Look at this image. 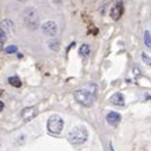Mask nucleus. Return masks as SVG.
Here are the masks:
<instances>
[{"mask_svg": "<svg viewBox=\"0 0 151 151\" xmlns=\"http://www.w3.org/2000/svg\"><path fill=\"white\" fill-rule=\"evenodd\" d=\"M1 29H3L4 31H11V30L13 29V23H12V20H10V19H4V20L1 22Z\"/></svg>", "mask_w": 151, "mask_h": 151, "instance_id": "nucleus-9", "label": "nucleus"}, {"mask_svg": "<svg viewBox=\"0 0 151 151\" xmlns=\"http://www.w3.org/2000/svg\"><path fill=\"white\" fill-rule=\"evenodd\" d=\"M74 98L80 105L85 106V107H89L93 105L94 100H95V93L89 91V89H78L74 92Z\"/></svg>", "mask_w": 151, "mask_h": 151, "instance_id": "nucleus-2", "label": "nucleus"}, {"mask_svg": "<svg viewBox=\"0 0 151 151\" xmlns=\"http://www.w3.org/2000/svg\"><path fill=\"white\" fill-rule=\"evenodd\" d=\"M9 82L13 87H20L22 86V81H20V79L18 76H11V78H9Z\"/></svg>", "mask_w": 151, "mask_h": 151, "instance_id": "nucleus-11", "label": "nucleus"}, {"mask_svg": "<svg viewBox=\"0 0 151 151\" xmlns=\"http://www.w3.org/2000/svg\"><path fill=\"white\" fill-rule=\"evenodd\" d=\"M37 114H38V108L36 106H30V107H26L22 111V118L24 122L32 120Z\"/></svg>", "mask_w": 151, "mask_h": 151, "instance_id": "nucleus-5", "label": "nucleus"}, {"mask_svg": "<svg viewBox=\"0 0 151 151\" xmlns=\"http://www.w3.org/2000/svg\"><path fill=\"white\" fill-rule=\"evenodd\" d=\"M142 60H143V62H144L145 64L151 65V57H150V56H147L145 52H143V54H142Z\"/></svg>", "mask_w": 151, "mask_h": 151, "instance_id": "nucleus-15", "label": "nucleus"}, {"mask_svg": "<svg viewBox=\"0 0 151 151\" xmlns=\"http://www.w3.org/2000/svg\"><path fill=\"white\" fill-rule=\"evenodd\" d=\"M5 41H6V33H5V31L3 29H0V51H1L3 48H4Z\"/></svg>", "mask_w": 151, "mask_h": 151, "instance_id": "nucleus-12", "label": "nucleus"}, {"mask_svg": "<svg viewBox=\"0 0 151 151\" xmlns=\"http://www.w3.org/2000/svg\"><path fill=\"white\" fill-rule=\"evenodd\" d=\"M5 51H6L7 54H14V52H17V47L10 45V47H7V48L5 49Z\"/></svg>", "mask_w": 151, "mask_h": 151, "instance_id": "nucleus-16", "label": "nucleus"}, {"mask_svg": "<svg viewBox=\"0 0 151 151\" xmlns=\"http://www.w3.org/2000/svg\"><path fill=\"white\" fill-rule=\"evenodd\" d=\"M18 1H20V3H25V1H27V0H18Z\"/></svg>", "mask_w": 151, "mask_h": 151, "instance_id": "nucleus-18", "label": "nucleus"}, {"mask_svg": "<svg viewBox=\"0 0 151 151\" xmlns=\"http://www.w3.org/2000/svg\"><path fill=\"white\" fill-rule=\"evenodd\" d=\"M49 47H50V49H52V50L57 51V50H58V48H60V43H58V41H57V40H51V41H50V43H49Z\"/></svg>", "mask_w": 151, "mask_h": 151, "instance_id": "nucleus-14", "label": "nucleus"}, {"mask_svg": "<svg viewBox=\"0 0 151 151\" xmlns=\"http://www.w3.org/2000/svg\"><path fill=\"white\" fill-rule=\"evenodd\" d=\"M89 52H91V48H89L88 44H82V45L80 47L79 54H80L82 57H87V56L89 55Z\"/></svg>", "mask_w": 151, "mask_h": 151, "instance_id": "nucleus-10", "label": "nucleus"}, {"mask_svg": "<svg viewBox=\"0 0 151 151\" xmlns=\"http://www.w3.org/2000/svg\"><path fill=\"white\" fill-rule=\"evenodd\" d=\"M63 129V119L60 116H51L48 120V131L52 134H58L61 133Z\"/></svg>", "mask_w": 151, "mask_h": 151, "instance_id": "nucleus-3", "label": "nucleus"}, {"mask_svg": "<svg viewBox=\"0 0 151 151\" xmlns=\"http://www.w3.org/2000/svg\"><path fill=\"white\" fill-rule=\"evenodd\" d=\"M106 120H107V123L109 125L117 126L120 123V120H122V116L119 114V113H117V112H109L108 114L106 116Z\"/></svg>", "mask_w": 151, "mask_h": 151, "instance_id": "nucleus-7", "label": "nucleus"}, {"mask_svg": "<svg viewBox=\"0 0 151 151\" xmlns=\"http://www.w3.org/2000/svg\"><path fill=\"white\" fill-rule=\"evenodd\" d=\"M3 108H4V104H3L1 101H0V112L3 111Z\"/></svg>", "mask_w": 151, "mask_h": 151, "instance_id": "nucleus-17", "label": "nucleus"}, {"mask_svg": "<svg viewBox=\"0 0 151 151\" xmlns=\"http://www.w3.org/2000/svg\"><path fill=\"white\" fill-rule=\"evenodd\" d=\"M109 101L116 106H124L125 105V98L122 93H114L109 98Z\"/></svg>", "mask_w": 151, "mask_h": 151, "instance_id": "nucleus-8", "label": "nucleus"}, {"mask_svg": "<svg viewBox=\"0 0 151 151\" xmlns=\"http://www.w3.org/2000/svg\"><path fill=\"white\" fill-rule=\"evenodd\" d=\"M88 138V131L83 126H76L69 131L68 133V140L71 144L80 145L83 144Z\"/></svg>", "mask_w": 151, "mask_h": 151, "instance_id": "nucleus-1", "label": "nucleus"}, {"mask_svg": "<svg viewBox=\"0 0 151 151\" xmlns=\"http://www.w3.org/2000/svg\"><path fill=\"white\" fill-rule=\"evenodd\" d=\"M123 11H124V6L122 1H117L116 5L112 7L111 10V17L113 20H118L120 19V17L123 16Z\"/></svg>", "mask_w": 151, "mask_h": 151, "instance_id": "nucleus-6", "label": "nucleus"}, {"mask_svg": "<svg viewBox=\"0 0 151 151\" xmlns=\"http://www.w3.org/2000/svg\"><path fill=\"white\" fill-rule=\"evenodd\" d=\"M42 32L45 35V36H49V37H55L57 35V31H58V27H57V24L52 20H48L45 22L43 25H42Z\"/></svg>", "mask_w": 151, "mask_h": 151, "instance_id": "nucleus-4", "label": "nucleus"}, {"mask_svg": "<svg viewBox=\"0 0 151 151\" xmlns=\"http://www.w3.org/2000/svg\"><path fill=\"white\" fill-rule=\"evenodd\" d=\"M144 43L147 48H151V35L150 31H145L144 32Z\"/></svg>", "mask_w": 151, "mask_h": 151, "instance_id": "nucleus-13", "label": "nucleus"}]
</instances>
